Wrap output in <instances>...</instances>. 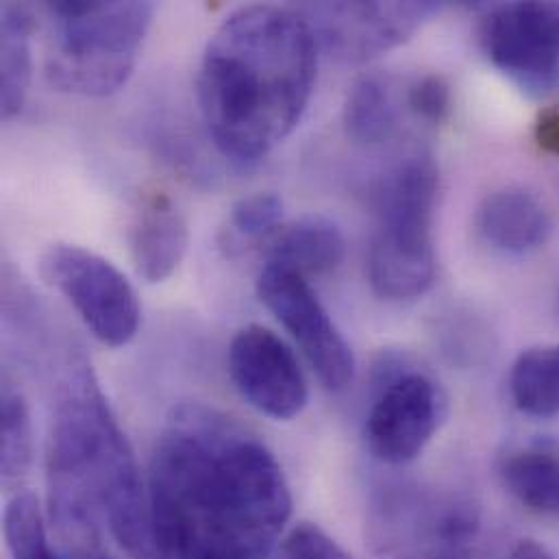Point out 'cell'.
<instances>
[{
  "instance_id": "obj_2",
  "label": "cell",
  "mask_w": 559,
  "mask_h": 559,
  "mask_svg": "<svg viewBox=\"0 0 559 559\" xmlns=\"http://www.w3.org/2000/svg\"><path fill=\"white\" fill-rule=\"evenodd\" d=\"M316 70L318 41L298 9L234 11L207 41L197 79L216 148L240 166L266 159L300 124Z\"/></svg>"
},
{
  "instance_id": "obj_11",
  "label": "cell",
  "mask_w": 559,
  "mask_h": 559,
  "mask_svg": "<svg viewBox=\"0 0 559 559\" xmlns=\"http://www.w3.org/2000/svg\"><path fill=\"white\" fill-rule=\"evenodd\" d=\"M229 374L242 399L275 420L296 418L309 401L298 357L264 324L240 329L229 346Z\"/></svg>"
},
{
  "instance_id": "obj_23",
  "label": "cell",
  "mask_w": 559,
  "mask_h": 559,
  "mask_svg": "<svg viewBox=\"0 0 559 559\" xmlns=\"http://www.w3.org/2000/svg\"><path fill=\"white\" fill-rule=\"evenodd\" d=\"M451 85L442 74L420 76L407 92V107L425 122L440 124L451 114Z\"/></svg>"
},
{
  "instance_id": "obj_6",
  "label": "cell",
  "mask_w": 559,
  "mask_h": 559,
  "mask_svg": "<svg viewBox=\"0 0 559 559\" xmlns=\"http://www.w3.org/2000/svg\"><path fill=\"white\" fill-rule=\"evenodd\" d=\"M41 277L79 313L105 346H127L140 331L138 294L109 260L74 245H52L39 262Z\"/></svg>"
},
{
  "instance_id": "obj_19",
  "label": "cell",
  "mask_w": 559,
  "mask_h": 559,
  "mask_svg": "<svg viewBox=\"0 0 559 559\" xmlns=\"http://www.w3.org/2000/svg\"><path fill=\"white\" fill-rule=\"evenodd\" d=\"M0 468L4 481L24 477L33 462V423L22 392L4 385L0 405Z\"/></svg>"
},
{
  "instance_id": "obj_14",
  "label": "cell",
  "mask_w": 559,
  "mask_h": 559,
  "mask_svg": "<svg viewBox=\"0 0 559 559\" xmlns=\"http://www.w3.org/2000/svg\"><path fill=\"white\" fill-rule=\"evenodd\" d=\"M266 264L292 271L305 280L335 271L344 260V236L324 216H302L287 225L264 245Z\"/></svg>"
},
{
  "instance_id": "obj_5",
  "label": "cell",
  "mask_w": 559,
  "mask_h": 559,
  "mask_svg": "<svg viewBox=\"0 0 559 559\" xmlns=\"http://www.w3.org/2000/svg\"><path fill=\"white\" fill-rule=\"evenodd\" d=\"M440 173L431 155L401 162L377 188V229L368 253V280L385 300H414L436 281L433 214Z\"/></svg>"
},
{
  "instance_id": "obj_7",
  "label": "cell",
  "mask_w": 559,
  "mask_h": 559,
  "mask_svg": "<svg viewBox=\"0 0 559 559\" xmlns=\"http://www.w3.org/2000/svg\"><path fill=\"white\" fill-rule=\"evenodd\" d=\"M481 46L497 70L527 96L543 98L559 83V2H512L488 11Z\"/></svg>"
},
{
  "instance_id": "obj_16",
  "label": "cell",
  "mask_w": 559,
  "mask_h": 559,
  "mask_svg": "<svg viewBox=\"0 0 559 559\" xmlns=\"http://www.w3.org/2000/svg\"><path fill=\"white\" fill-rule=\"evenodd\" d=\"M501 477L512 497L534 514L559 516V453L523 449L503 460Z\"/></svg>"
},
{
  "instance_id": "obj_4",
  "label": "cell",
  "mask_w": 559,
  "mask_h": 559,
  "mask_svg": "<svg viewBox=\"0 0 559 559\" xmlns=\"http://www.w3.org/2000/svg\"><path fill=\"white\" fill-rule=\"evenodd\" d=\"M46 26L44 70L66 94L103 98L133 74L155 17L153 2L59 0L41 7Z\"/></svg>"
},
{
  "instance_id": "obj_27",
  "label": "cell",
  "mask_w": 559,
  "mask_h": 559,
  "mask_svg": "<svg viewBox=\"0 0 559 559\" xmlns=\"http://www.w3.org/2000/svg\"><path fill=\"white\" fill-rule=\"evenodd\" d=\"M203 559H242V558H231V556H210V558Z\"/></svg>"
},
{
  "instance_id": "obj_20",
  "label": "cell",
  "mask_w": 559,
  "mask_h": 559,
  "mask_svg": "<svg viewBox=\"0 0 559 559\" xmlns=\"http://www.w3.org/2000/svg\"><path fill=\"white\" fill-rule=\"evenodd\" d=\"M2 527L11 559H63L50 547L41 506L33 492H17L7 503Z\"/></svg>"
},
{
  "instance_id": "obj_15",
  "label": "cell",
  "mask_w": 559,
  "mask_h": 559,
  "mask_svg": "<svg viewBox=\"0 0 559 559\" xmlns=\"http://www.w3.org/2000/svg\"><path fill=\"white\" fill-rule=\"evenodd\" d=\"M37 31V11L31 4L7 2L2 7V57H0V105L2 118H15L28 96L33 76L31 39Z\"/></svg>"
},
{
  "instance_id": "obj_24",
  "label": "cell",
  "mask_w": 559,
  "mask_h": 559,
  "mask_svg": "<svg viewBox=\"0 0 559 559\" xmlns=\"http://www.w3.org/2000/svg\"><path fill=\"white\" fill-rule=\"evenodd\" d=\"M534 135L545 153L559 157V107L547 109L538 116Z\"/></svg>"
},
{
  "instance_id": "obj_26",
  "label": "cell",
  "mask_w": 559,
  "mask_h": 559,
  "mask_svg": "<svg viewBox=\"0 0 559 559\" xmlns=\"http://www.w3.org/2000/svg\"><path fill=\"white\" fill-rule=\"evenodd\" d=\"M510 559H558L545 545L536 543V540H521L512 554Z\"/></svg>"
},
{
  "instance_id": "obj_1",
  "label": "cell",
  "mask_w": 559,
  "mask_h": 559,
  "mask_svg": "<svg viewBox=\"0 0 559 559\" xmlns=\"http://www.w3.org/2000/svg\"><path fill=\"white\" fill-rule=\"evenodd\" d=\"M148 501L162 559L269 558L292 516L271 449L203 405H181L162 431Z\"/></svg>"
},
{
  "instance_id": "obj_21",
  "label": "cell",
  "mask_w": 559,
  "mask_h": 559,
  "mask_svg": "<svg viewBox=\"0 0 559 559\" xmlns=\"http://www.w3.org/2000/svg\"><path fill=\"white\" fill-rule=\"evenodd\" d=\"M283 201L275 192H255L240 199L229 214L225 229V247L234 253L249 249L247 245H266L281 227Z\"/></svg>"
},
{
  "instance_id": "obj_9",
  "label": "cell",
  "mask_w": 559,
  "mask_h": 559,
  "mask_svg": "<svg viewBox=\"0 0 559 559\" xmlns=\"http://www.w3.org/2000/svg\"><path fill=\"white\" fill-rule=\"evenodd\" d=\"M318 48L346 63H364L405 44L440 13L436 2H311L298 7Z\"/></svg>"
},
{
  "instance_id": "obj_10",
  "label": "cell",
  "mask_w": 559,
  "mask_h": 559,
  "mask_svg": "<svg viewBox=\"0 0 559 559\" xmlns=\"http://www.w3.org/2000/svg\"><path fill=\"white\" fill-rule=\"evenodd\" d=\"M447 418V396L429 374L407 370L392 377L374 399L364 436L370 453L390 466L414 462Z\"/></svg>"
},
{
  "instance_id": "obj_22",
  "label": "cell",
  "mask_w": 559,
  "mask_h": 559,
  "mask_svg": "<svg viewBox=\"0 0 559 559\" xmlns=\"http://www.w3.org/2000/svg\"><path fill=\"white\" fill-rule=\"evenodd\" d=\"M277 559H355L313 523L294 525L277 545Z\"/></svg>"
},
{
  "instance_id": "obj_17",
  "label": "cell",
  "mask_w": 559,
  "mask_h": 559,
  "mask_svg": "<svg viewBox=\"0 0 559 559\" xmlns=\"http://www.w3.org/2000/svg\"><path fill=\"white\" fill-rule=\"evenodd\" d=\"M510 392L514 405L536 418L559 414V344L525 350L512 366Z\"/></svg>"
},
{
  "instance_id": "obj_8",
  "label": "cell",
  "mask_w": 559,
  "mask_h": 559,
  "mask_svg": "<svg viewBox=\"0 0 559 559\" xmlns=\"http://www.w3.org/2000/svg\"><path fill=\"white\" fill-rule=\"evenodd\" d=\"M258 296L294 337L320 383L340 392L355 377V355L309 281L266 264L258 277Z\"/></svg>"
},
{
  "instance_id": "obj_12",
  "label": "cell",
  "mask_w": 559,
  "mask_h": 559,
  "mask_svg": "<svg viewBox=\"0 0 559 559\" xmlns=\"http://www.w3.org/2000/svg\"><path fill=\"white\" fill-rule=\"evenodd\" d=\"M190 247V227L183 212L166 192L142 197L129 231L135 273L148 283L170 280Z\"/></svg>"
},
{
  "instance_id": "obj_3",
  "label": "cell",
  "mask_w": 559,
  "mask_h": 559,
  "mask_svg": "<svg viewBox=\"0 0 559 559\" xmlns=\"http://www.w3.org/2000/svg\"><path fill=\"white\" fill-rule=\"evenodd\" d=\"M50 519L66 554L103 549L100 525L131 559H162L133 449L94 372L72 364L61 381L48 447Z\"/></svg>"
},
{
  "instance_id": "obj_18",
  "label": "cell",
  "mask_w": 559,
  "mask_h": 559,
  "mask_svg": "<svg viewBox=\"0 0 559 559\" xmlns=\"http://www.w3.org/2000/svg\"><path fill=\"white\" fill-rule=\"evenodd\" d=\"M342 120L355 144L377 146L385 142L396 129V107L388 83L379 76H361L346 96Z\"/></svg>"
},
{
  "instance_id": "obj_25",
  "label": "cell",
  "mask_w": 559,
  "mask_h": 559,
  "mask_svg": "<svg viewBox=\"0 0 559 559\" xmlns=\"http://www.w3.org/2000/svg\"><path fill=\"white\" fill-rule=\"evenodd\" d=\"M401 559H477V556H475V547L447 545V547H431L425 551H416Z\"/></svg>"
},
{
  "instance_id": "obj_13",
  "label": "cell",
  "mask_w": 559,
  "mask_h": 559,
  "mask_svg": "<svg viewBox=\"0 0 559 559\" xmlns=\"http://www.w3.org/2000/svg\"><path fill=\"white\" fill-rule=\"evenodd\" d=\"M477 231L497 251L527 255L547 245L554 225L549 212L532 192L503 188L481 203Z\"/></svg>"
}]
</instances>
